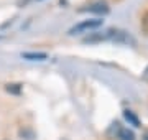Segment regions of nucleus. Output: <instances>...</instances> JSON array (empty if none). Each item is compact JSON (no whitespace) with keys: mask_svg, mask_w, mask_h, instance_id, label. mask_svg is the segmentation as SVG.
<instances>
[{"mask_svg":"<svg viewBox=\"0 0 148 140\" xmlns=\"http://www.w3.org/2000/svg\"><path fill=\"white\" fill-rule=\"evenodd\" d=\"M123 117H125V120H127L128 124H132L133 127H142L140 125V120H138V117L135 115V112H132V110H123Z\"/></svg>","mask_w":148,"mask_h":140,"instance_id":"obj_5","label":"nucleus"},{"mask_svg":"<svg viewBox=\"0 0 148 140\" xmlns=\"http://www.w3.org/2000/svg\"><path fill=\"white\" fill-rule=\"evenodd\" d=\"M104 20L101 18H89V20H84V22L74 25L71 30L68 32V35H79V33H87V32H92V30H97L99 27H102Z\"/></svg>","mask_w":148,"mask_h":140,"instance_id":"obj_1","label":"nucleus"},{"mask_svg":"<svg viewBox=\"0 0 148 140\" xmlns=\"http://www.w3.org/2000/svg\"><path fill=\"white\" fill-rule=\"evenodd\" d=\"M21 58L28 59V61H45V59H48V54L46 53H33V51H30V53H21Z\"/></svg>","mask_w":148,"mask_h":140,"instance_id":"obj_3","label":"nucleus"},{"mask_svg":"<svg viewBox=\"0 0 148 140\" xmlns=\"http://www.w3.org/2000/svg\"><path fill=\"white\" fill-rule=\"evenodd\" d=\"M20 84H7V91L8 92H15V94H18L20 92Z\"/></svg>","mask_w":148,"mask_h":140,"instance_id":"obj_6","label":"nucleus"},{"mask_svg":"<svg viewBox=\"0 0 148 140\" xmlns=\"http://www.w3.org/2000/svg\"><path fill=\"white\" fill-rule=\"evenodd\" d=\"M117 139H119V140H137V137H135V134H133V130H130V129H120V127H119Z\"/></svg>","mask_w":148,"mask_h":140,"instance_id":"obj_4","label":"nucleus"},{"mask_svg":"<svg viewBox=\"0 0 148 140\" xmlns=\"http://www.w3.org/2000/svg\"><path fill=\"white\" fill-rule=\"evenodd\" d=\"M142 140H148V130H145V132H143V135H142Z\"/></svg>","mask_w":148,"mask_h":140,"instance_id":"obj_7","label":"nucleus"},{"mask_svg":"<svg viewBox=\"0 0 148 140\" xmlns=\"http://www.w3.org/2000/svg\"><path fill=\"white\" fill-rule=\"evenodd\" d=\"M109 5H107L106 2H102V0H95L92 2L90 5H87V8H82L81 12H90V13H99V15H106L109 13Z\"/></svg>","mask_w":148,"mask_h":140,"instance_id":"obj_2","label":"nucleus"}]
</instances>
